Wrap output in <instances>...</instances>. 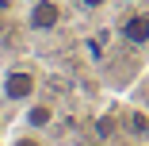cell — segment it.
<instances>
[{
	"label": "cell",
	"mask_w": 149,
	"mask_h": 146,
	"mask_svg": "<svg viewBox=\"0 0 149 146\" xmlns=\"http://www.w3.org/2000/svg\"><path fill=\"white\" fill-rule=\"evenodd\" d=\"M118 4H138V0H118Z\"/></svg>",
	"instance_id": "9c48e42d"
},
{
	"label": "cell",
	"mask_w": 149,
	"mask_h": 146,
	"mask_svg": "<svg viewBox=\"0 0 149 146\" xmlns=\"http://www.w3.org/2000/svg\"><path fill=\"white\" fill-rule=\"evenodd\" d=\"M111 146H134V142H130V138H115Z\"/></svg>",
	"instance_id": "ba28073f"
},
{
	"label": "cell",
	"mask_w": 149,
	"mask_h": 146,
	"mask_svg": "<svg viewBox=\"0 0 149 146\" xmlns=\"http://www.w3.org/2000/svg\"><path fill=\"white\" fill-rule=\"evenodd\" d=\"M118 39L130 42V46H145L149 42V12H130L118 23Z\"/></svg>",
	"instance_id": "277c9868"
},
{
	"label": "cell",
	"mask_w": 149,
	"mask_h": 146,
	"mask_svg": "<svg viewBox=\"0 0 149 146\" xmlns=\"http://www.w3.org/2000/svg\"><path fill=\"white\" fill-rule=\"evenodd\" d=\"M8 4H12V0H0V8H8Z\"/></svg>",
	"instance_id": "30bf717a"
},
{
	"label": "cell",
	"mask_w": 149,
	"mask_h": 146,
	"mask_svg": "<svg viewBox=\"0 0 149 146\" xmlns=\"http://www.w3.org/2000/svg\"><path fill=\"white\" fill-rule=\"evenodd\" d=\"M130 131L141 135V138H149V115H145V111H134V115H130Z\"/></svg>",
	"instance_id": "8992f818"
},
{
	"label": "cell",
	"mask_w": 149,
	"mask_h": 146,
	"mask_svg": "<svg viewBox=\"0 0 149 146\" xmlns=\"http://www.w3.org/2000/svg\"><path fill=\"white\" fill-rule=\"evenodd\" d=\"M57 123V108L54 104H46V100H31V104H23V127L27 131H50Z\"/></svg>",
	"instance_id": "3957f363"
},
{
	"label": "cell",
	"mask_w": 149,
	"mask_h": 146,
	"mask_svg": "<svg viewBox=\"0 0 149 146\" xmlns=\"http://www.w3.org/2000/svg\"><path fill=\"white\" fill-rule=\"evenodd\" d=\"M8 146H46V142H42V135H38V131H27V127H23V135H12V142H8Z\"/></svg>",
	"instance_id": "5b68a950"
},
{
	"label": "cell",
	"mask_w": 149,
	"mask_h": 146,
	"mask_svg": "<svg viewBox=\"0 0 149 146\" xmlns=\"http://www.w3.org/2000/svg\"><path fill=\"white\" fill-rule=\"evenodd\" d=\"M80 4H84L88 12H100V8H107V4H111V0H80Z\"/></svg>",
	"instance_id": "52a82bcc"
},
{
	"label": "cell",
	"mask_w": 149,
	"mask_h": 146,
	"mask_svg": "<svg viewBox=\"0 0 149 146\" xmlns=\"http://www.w3.org/2000/svg\"><path fill=\"white\" fill-rule=\"evenodd\" d=\"M65 12L57 0H31V8H27V27L31 31H54V27H61Z\"/></svg>",
	"instance_id": "7a4b0ae2"
},
{
	"label": "cell",
	"mask_w": 149,
	"mask_h": 146,
	"mask_svg": "<svg viewBox=\"0 0 149 146\" xmlns=\"http://www.w3.org/2000/svg\"><path fill=\"white\" fill-rule=\"evenodd\" d=\"M0 96L8 104H31L38 96V69L35 66H8L0 77Z\"/></svg>",
	"instance_id": "6da1fadb"
}]
</instances>
